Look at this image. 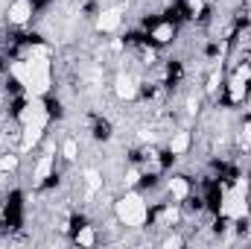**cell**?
Segmentation results:
<instances>
[{"label":"cell","instance_id":"1","mask_svg":"<svg viewBox=\"0 0 251 249\" xmlns=\"http://www.w3.org/2000/svg\"><path fill=\"white\" fill-rule=\"evenodd\" d=\"M12 76L29 91V97H44L50 91V59L44 47H35L29 59L12 64Z\"/></svg>","mask_w":251,"mask_h":249},{"label":"cell","instance_id":"2","mask_svg":"<svg viewBox=\"0 0 251 249\" xmlns=\"http://www.w3.org/2000/svg\"><path fill=\"white\" fill-rule=\"evenodd\" d=\"M246 179H237V185L234 187H225L222 190V205H219V214L222 217H228V220H240V217H246V211H249V205H246Z\"/></svg>","mask_w":251,"mask_h":249},{"label":"cell","instance_id":"3","mask_svg":"<svg viewBox=\"0 0 251 249\" xmlns=\"http://www.w3.org/2000/svg\"><path fill=\"white\" fill-rule=\"evenodd\" d=\"M114 211H117L120 223H126V226H143L146 223V202L137 193H126L123 199H117Z\"/></svg>","mask_w":251,"mask_h":249},{"label":"cell","instance_id":"4","mask_svg":"<svg viewBox=\"0 0 251 249\" xmlns=\"http://www.w3.org/2000/svg\"><path fill=\"white\" fill-rule=\"evenodd\" d=\"M44 126H47V115L32 118V121H26V124H24V135H21V150H24V153H26V150H32V147L41 141Z\"/></svg>","mask_w":251,"mask_h":249},{"label":"cell","instance_id":"5","mask_svg":"<svg viewBox=\"0 0 251 249\" xmlns=\"http://www.w3.org/2000/svg\"><path fill=\"white\" fill-rule=\"evenodd\" d=\"M32 15V0H15L12 9H9V21L12 24H26Z\"/></svg>","mask_w":251,"mask_h":249},{"label":"cell","instance_id":"6","mask_svg":"<svg viewBox=\"0 0 251 249\" xmlns=\"http://www.w3.org/2000/svg\"><path fill=\"white\" fill-rule=\"evenodd\" d=\"M97 27H100L102 32H114V30L120 27V12H117V9H105V12L100 15Z\"/></svg>","mask_w":251,"mask_h":249},{"label":"cell","instance_id":"7","mask_svg":"<svg viewBox=\"0 0 251 249\" xmlns=\"http://www.w3.org/2000/svg\"><path fill=\"white\" fill-rule=\"evenodd\" d=\"M50 170H53V156H41V161L35 164V173H32V185H44Z\"/></svg>","mask_w":251,"mask_h":249},{"label":"cell","instance_id":"8","mask_svg":"<svg viewBox=\"0 0 251 249\" xmlns=\"http://www.w3.org/2000/svg\"><path fill=\"white\" fill-rule=\"evenodd\" d=\"M134 94H137L134 82H131L128 76H120V79H117V97H120V100H134Z\"/></svg>","mask_w":251,"mask_h":249},{"label":"cell","instance_id":"9","mask_svg":"<svg viewBox=\"0 0 251 249\" xmlns=\"http://www.w3.org/2000/svg\"><path fill=\"white\" fill-rule=\"evenodd\" d=\"M187 147H190V132H176V135H173V141H170V150L178 156V153H184Z\"/></svg>","mask_w":251,"mask_h":249},{"label":"cell","instance_id":"10","mask_svg":"<svg viewBox=\"0 0 251 249\" xmlns=\"http://www.w3.org/2000/svg\"><path fill=\"white\" fill-rule=\"evenodd\" d=\"M152 38H155L158 44H167V41L173 38V24H161V27H155V32H152Z\"/></svg>","mask_w":251,"mask_h":249},{"label":"cell","instance_id":"11","mask_svg":"<svg viewBox=\"0 0 251 249\" xmlns=\"http://www.w3.org/2000/svg\"><path fill=\"white\" fill-rule=\"evenodd\" d=\"M170 190H173L176 199H184V196L190 193V185L184 182V179H170Z\"/></svg>","mask_w":251,"mask_h":249},{"label":"cell","instance_id":"12","mask_svg":"<svg viewBox=\"0 0 251 249\" xmlns=\"http://www.w3.org/2000/svg\"><path fill=\"white\" fill-rule=\"evenodd\" d=\"M243 94H246V79H243V76H237V79L231 82V100H234V103H240V100H243Z\"/></svg>","mask_w":251,"mask_h":249},{"label":"cell","instance_id":"13","mask_svg":"<svg viewBox=\"0 0 251 249\" xmlns=\"http://www.w3.org/2000/svg\"><path fill=\"white\" fill-rule=\"evenodd\" d=\"M85 179H88V193H97L100 185H102V179H100L97 170H85Z\"/></svg>","mask_w":251,"mask_h":249},{"label":"cell","instance_id":"14","mask_svg":"<svg viewBox=\"0 0 251 249\" xmlns=\"http://www.w3.org/2000/svg\"><path fill=\"white\" fill-rule=\"evenodd\" d=\"M62 153H64V158H67V161H73V158H76V153H79V147H76V141H73V138H67V141H64Z\"/></svg>","mask_w":251,"mask_h":249},{"label":"cell","instance_id":"15","mask_svg":"<svg viewBox=\"0 0 251 249\" xmlns=\"http://www.w3.org/2000/svg\"><path fill=\"white\" fill-rule=\"evenodd\" d=\"M18 167V156H3L0 158V170H15Z\"/></svg>","mask_w":251,"mask_h":249},{"label":"cell","instance_id":"16","mask_svg":"<svg viewBox=\"0 0 251 249\" xmlns=\"http://www.w3.org/2000/svg\"><path fill=\"white\" fill-rule=\"evenodd\" d=\"M79 244H82V247H91V244H94V232H91V229H82V232H79Z\"/></svg>","mask_w":251,"mask_h":249},{"label":"cell","instance_id":"17","mask_svg":"<svg viewBox=\"0 0 251 249\" xmlns=\"http://www.w3.org/2000/svg\"><path fill=\"white\" fill-rule=\"evenodd\" d=\"M137 179H140V176H137V170H128V176H126V185H137Z\"/></svg>","mask_w":251,"mask_h":249},{"label":"cell","instance_id":"18","mask_svg":"<svg viewBox=\"0 0 251 249\" xmlns=\"http://www.w3.org/2000/svg\"><path fill=\"white\" fill-rule=\"evenodd\" d=\"M243 141H246V144H251V121L243 126Z\"/></svg>","mask_w":251,"mask_h":249},{"label":"cell","instance_id":"19","mask_svg":"<svg viewBox=\"0 0 251 249\" xmlns=\"http://www.w3.org/2000/svg\"><path fill=\"white\" fill-rule=\"evenodd\" d=\"M216 85H219V73H213V76H210V85H207V91H216Z\"/></svg>","mask_w":251,"mask_h":249},{"label":"cell","instance_id":"20","mask_svg":"<svg viewBox=\"0 0 251 249\" xmlns=\"http://www.w3.org/2000/svg\"><path fill=\"white\" fill-rule=\"evenodd\" d=\"M201 6H204L201 0H190V9H193V12H201Z\"/></svg>","mask_w":251,"mask_h":249},{"label":"cell","instance_id":"21","mask_svg":"<svg viewBox=\"0 0 251 249\" xmlns=\"http://www.w3.org/2000/svg\"><path fill=\"white\" fill-rule=\"evenodd\" d=\"M167 247L173 249V247H181V238H170V241H167Z\"/></svg>","mask_w":251,"mask_h":249}]
</instances>
